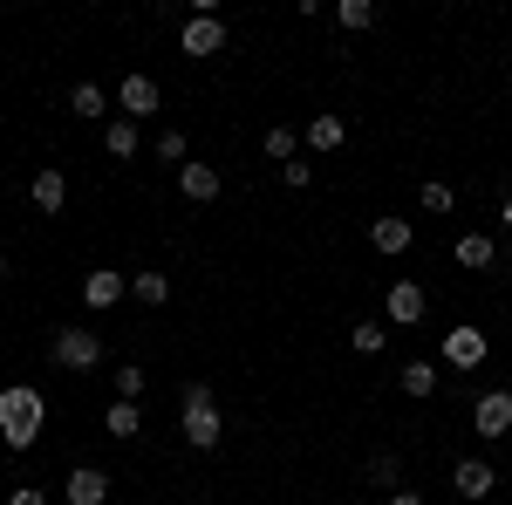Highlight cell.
<instances>
[{"mask_svg": "<svg viewBox=\"0 0 512 505\" xmlns=\"http://www.w3.org/2000/svg\"><path fill=\"white\" fill-rule=\"evenodd\" d=\"M41 424H48V403H41L35 383H7L0 389V444H7V451H35Z\"/></svg>", "mask_w": 512, "mask_h": 505, "instance_id": "cell-1", "label": "cell"}, {"mask_svg": "<svg viewBox=\"0 0 512 505\" xmlns=\"http://www.w3.org/2000/svg\"><path fill=\"white\" fill-rule=\"evenodd\" d=\"M178 430H185V444H192V451H219V437H226V417H219V389H212V383H185Z\"/></svg>", "mask_w": 512, "mask_h": 505, "instance_id": "cell-2", "label": "cell"}, {"mask_svg": "<svg viewBox=\"0 0 512 505\" xmlns=\"http://www.w3.org/2000/svg\"><path fill=\"white\" fill-rule=\"evenodd\" d=\"M48 355H55V369L89 376V369L103 362V335H96V328H55V335H48Z\"/></svg>", "mask_w": 512, "mask_h": 505, "instance_id": "cell-3", "label": "cell"}, {"mask_svg": "<svg viewBox=\"0 0 512 505\" xmlns=\"http://www.w3.org/2000/svg\"><path fill=\"white\" fill-rule=\"evenodd\" d=\"M158 103H164V89H158V76H144V69H130V76L117 82V110L130 123H144V117H158Z\"/></svg>", "mask_w": 512, "mask_h": 505, "instance_id": "cell-4", "label": "cell"}, {"mask_svg": "<svg viewBox=\"0 0 512 505\" xmlns=\"http://www.w3.org/2000/svg\"><path fill=\"white\" fill-rule=\"evenodd\" d=\"M178 41H185V55H192V62H212V55L226 48V21H219V14H185Z\"/></svg>", "mask_w": 512, "mask_h": 505, "instance_id": "cell-5", "label": "cell"}, {"mask_svg": "<svg viewBox=\"0 0 512 505\" xmlns=\"http://www.w3.org/2000/svg\"><path fill=\"white\" fill-rule=\"evenodd\" d=\"M437 355H444V362H451L458 376H472V369H485V355H492V342H485V328H451Z\"/></svg>", "mask_w": 512, "mask_h": 505, "instance_id": "cell-6", "label": "cell"}, {"mask_svg": "<svg viewBox=\"0 0 512 505\" xmlns=\"http://www.w3.org/2000/svg\"><path fill=\"white\" fill-rule=\"evenodd\" d=\"M472 430H478V437H492V444L512 437V389H485V396H478V403H472Z\"/></svg>", "mask_w": 512, "mask_h": 505, "instance_id": "cell-7", "label": "cell"}, {"mask_svg": "<svg viewBox=\"0 0 512 505\" xmlns=\"http://www.w3.org/2000/svg\"><path fill=\"white\" fill-rule=\"evenodd\" d=\"M451 492H458V499H492V492H499L492 458H458V465H451Z\"/></svg>", "mask_w": 512, "mask_h": 505, "instance_id": "cell-8", "label": "cell"}, {"mask_svg": "<svg viewBox=\"0 0 512 505\" xmlns=\"http://www.w3.org/2000/svg\"><path fill=\"white\" fill-rule=\"evenodd\" d=\"M123 294H130V273H117V267H96V273H82V308H117Z\"/></svg>", "mask_w": 512, "mask_h": 505, "instance_id": "cell-9", "label": "cell"}, {"mask_svg": "<svg viewBox=\"0 0 512 505\" xmlns=\"http://www.w3.org/2000/svg\"><path fill=\"white\" fill-rule=\"evenodd\" d=\"M424 308H431V301H424V287H417V280H396L390 294H383L390 328H417V321H424Z\"/></svg>", "mask_w": 512, "mask_h": 505, "instance_id": "cell-10", "label": "cell"}, {"mask_svg": "<svg viewBox=\"0 0 512 505\" xmlns=\"http://www.w3.org/2000/svg\"><path fill=\"white\" fill-rule=\"evenodd\" d=\"M62 499H69V505H103V499H110V471L76 465L69 478H62Z\"/></svg>", "mask_w": 512, "mask_h": 505, "instance_id": "cell-11", "label": "cell"}, {"mask_svg": "<svg viewBox=\"0 0 512 505\" xmlns=\"http://www.w3.org/2000/svg\"><path fill=\"white\" fill-rule=\"evenodd\" d=\"M369 246L390 253V260H403V253L417 246V226H410V219H369Z\"/></svg>", "mask_w": 512, "mask_h": 505, "instance_id": "cell-12", "label": "cell"}, {"mask_svg": "<svg viewBox=\"0 0 512 505\" xmlns=\"http://www.w3.org/2000/svg\"><path fill=\"white\" fill-rule=\"evenodd\" d=\"M178 192L192 198V205H212L226 185H219V171H212V164H192V157H185V164H178Z\"/></svg>", "mask_w": 512, "mask_h": 505, "instance_id": "cell-13", "label": "cell"}, {"mask_svg": "<svg viewBox=\"0 0 512 505\" xmlns=\"http://www.w3.org/2000/svg\"><path fill=\"white\" fill-rule=\"evenodd\" d=\"M28 198H35V212H48V219H55V212L69 205V178H62V171L48 164V171H35V185H28Z\"/></svg>", "mask_w": 512, "mask_h": 505, "instance_id": "cell-14", "label": "cell"}, {"mask_svg": "<svg viewBox=\"0 0 512 505\" xmlns=\"http://www.w3.org/2000/svg\"><path fill=\"white\" fill-rule=\"evenodd\" d=\"M342 144H349V123L335 117V110L308 117V151H342Z\"/></svg>", "mask_w": 512, "mask_h": 505, "instance_id": "cell-15", "label": "cell"}, {"mask_svg": "<svg viewBox=\"0 0 512 505\" xmlns=\"http://www.w3.org/2000/svg\"><path fill=\"white\" fill-rule=\"evenodd\" d=\"M492 260H499V239H492V233H458V267L485 273Z\"/></svg>", "mask_w": 512, "mask_h": 505, "instance_id": "cell-16", "label": "cell"}, {"mask_svg": "<svg viewBox=\"0 0 512 505\" xmlns=\"http://www.w3.org/2000/svg\"><path fill=\"white\" fill-rule=\"evenodd\" d=\"M103 430H110L117 444H130V437H144V410H137V403H110V410H103Z\"/></svg>", "mask_w": 512, "mask_h": 505, "instance_id": "cell-17", "label": "cell"}, {"mask_svg": "<svg viewBox=\"0 0 512 505\" xmlns=\"http://www.w3.org/2000/svg\"><path fill=\"white\" fill-rule=\"evenodd\" d=\"M130 294H137L144 308H164V301H171V273H158V267L130 273Z\"/></svg>", "mask_w": 512, "mask_h": 505, "instance_id": "cell-18", "label": "cell"}, {"mask_svg": "<svg viewBox=\"0 0 512 505\" xmlns=\"http://www.w3.org/2000/svg\"><path fill=\"white\" fill-rule=\"evenodd\" d=\"M349 349L355 355H383V349H390V321H355V328H349Z\"/></svg>", "mask_w": 512, "mask_h": 505, "instance_id": "cell-19", "label": "cell"}, {"mask_svg": "<svg viewBox=\"0 0 512 505\" xmlns=\"http://www.w3.org/2000/svg\"><path fill=\"white\" fill-rule=\"evenodd\" d=\"M335 28H342V35L376 28V7H369V0H335Z\"/></svg>", "mask_w": 512, "mask_h": 505, "instance_id": "cell-20", "label": "cell"}, {"mask_svg": "<svg viewBox=\"0 0 512 505\" xmlns=\"http://www.w3.org/2000/svg\"><path fill=\"white\" fill-rule=\"evenodd\" d=\"M403 396H437V362H403Z\"/></svg>", "mask_w": 512, "mask_h": 505, "instance_id": "cell-21", "label": "cell"}, {"mask_svg": "<svg viewBox=\"0 0 512 505\" xmlns=\"http://www.w3.org/2000/svg\"><path fill=\"white\" fill-rule=\"evenodd\" d=\"M103 151H110V157H137V123H130V117L103 123Z\"/></svg>", "mask_w": 512, "mask_h": 505, "instance_id": "cell-22", "label": "cell"}, {"mask_svg": "<svg viewBox=\"0 0 512 505\" xmlns=\"http://www.w3.org/2000/svg\"><path fill=\"white\" fill-rule=\"evenodd\" d=\"M69 110H76V117H103V110H110V96H103L96 82H76V96H69Z\"/></svg>", "mask_w": 512, "mask_h": 505, "instance_id": "cell-23", "label": "cell"}, {"mask_svg": "<svg viewBox=\"0 0 512 505\" xmlns=\"http://www.w3.org/2000/svg\"><path fill=\"white\" fill-rule=\"evenodd\" d=\"M144 389H151V376H144L137 362H123V369H117V403H137Z\"/></svg>", "mask_w": 512, "mask_h": 505, "instance_id": "cell-24", "label": "cell"}, {"mask_svg": "<svg viewBox=\"0 0 512 505\" xmlns=\"http://www.w3.org/2000/svg\"><path fill=\"white\" fill-rule=\"evenodd\" d=\"M260 144H267V157H274V164H294V130H287V123H274Z\"/></svg>", "mask_w": 512, "mask_h": 505, "instance_id": "cell-25", "label": "cell"}, {"mask_svg": "<svg viewBox=\"0 0 512 505\" xmlns=\"http://www.w3.org/2000/svg\"><path fill=\"white\" fill-rule=\"evenodd\" d=\"M417 205H424V212H451V205H458V192H451V185H424V192H417Z\"/></svg>", "mask_w": 512, "mask_h": 505, "instance_id": "cell-26", "label": "cell"}, {"mask_svg": "<svg viewBox=\"0 0 512 505\" xmlns=\"http://www.w3.org/2000/svg\"><path fill=\"white\" fill-rule=\"evenodd\" d=\"M369 485L396 492V458H390V451H376V458H369Z\"/></svg>", "mask_w": 512, "mask_h": 505, "instance_id": "cell-27", "label": "cell"}, {"mask_svg": "<svg viewBox=\"0 0 512 505\" xmlns=\"http://www.w3.org/2000/svg\"><path fill=\"white\" fill-rule=\"evenodd\" d=\"M280 185H287V192H308V185H315V171L294 157V164H280Z\"/></svg>", "mask_w": 512, "mask_h": 505, "instance_id": "cell-28", "label": "cell"}, {"mask_svg": "<svg viewBox=\"0 0 512 505\" xmlns=\"http://www.w3.org/2000/svg\"><path fill=\"white\" fill-rule=\"evenodd\" d=\"M158 157L164 164H185V130H158Z\"/></svg>", "mask_w": 512, "mask_h": 505, "instance_id": "cell-29", "label": "cell"}, {"mask_svg": "<svg viewBox=\"0 0 512 505\" xmlns=\"http://www.w3.org/2000/svg\"><path fill=\"white\" fill-rule=\"evenodd\" d=\"M7 505H48V492H35V485H14V492H7Z\"/></svg>", "mask_w": 512, "mask_h": 505, "instance_id": "cell-30", "label": "cell"}, {"mask_svg": "<svg viewBox=\"0 0 512 505\" xmlns=\"http://www.w3.org/2000/svg\"><path fill=\"white\" fill-rule=\"evenodd\" d=\"M383 505H424V492H410V485H396V492H390Z\"/></svg>", "mask_w": 512, "mask_h": 505, "instance_id": "cell-31", "label": "cell"}, {"mask_svg": "<svg viewBox=\"0 0 512 505\" xmlns=\"http://www.w3.org/2000/svg\"><path fill=\"white\" fill-rule=\"evenodd\" d=\"M499 226H506V233H512V192H506V205H499Z\"/></svg>", "mask_w": 512, "mask_h": 505, "instance_id": "cell-32", "label": "cell"}, {"mask_svg": "<svg viewBox=\"0 0 512 505\" xmlns=\"http://www.w3.org/2000/svg\"><path fill=\"white\" fill-rule=\"evenodd\" d=\"M0 280H7V260H0Z\"/></svg>", "mask_w": 512, "mask_h": 505, "instance_id": "cell-33", "label": "cell"}]
</instances>
